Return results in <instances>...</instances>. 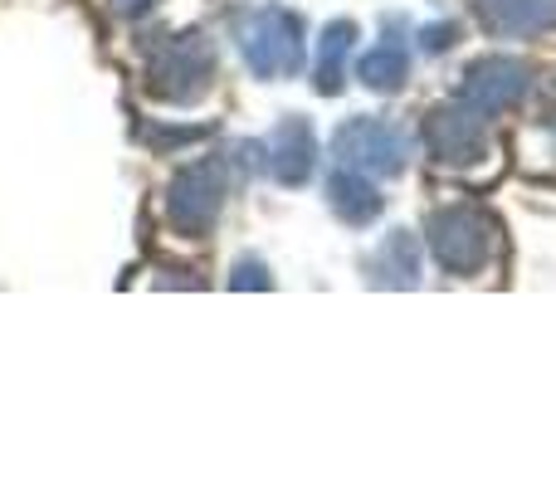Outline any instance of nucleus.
<instances>
[{"label": "nucleus", "instance_id": "nucleus-12", "mask_svg": "<svg viewBox=\"0 0 556 488\" xmlns=\"http://www.w3.org/2000/svg\"><path fill=\"white\" fill-rule=\"evenodd\" d=\"M356 45V25L352 20H332L323 29V49H317V93H337L342 88V64Z\"/></svg>", "mask_w": 556, "mask_h": 488}, {"label": "nucleus", "instance_id": "nucleus-7", "mask_svg": "<svg viewBox=\"0 0 556 488\" xmlns=\"http://www.w3.org/2000/svg\"><path fill=\"white\" fill-rule=\"evenodd\" d=\"M532 88V68L513 54H493V59H479L469 64L464 74V88H459V103H469L479 117H498L508 108H518Z\"/></svg>", "mask_w": 556, "mask_h": 488}, {"label": "nucleus", "instance_id": "nucleus-10", "mask_svg": "<svg viewBox=\"0 0 556 488\" xmlns=\"http://www.w3.org/2000/svg\"><path fill=\"white\" fill-rule=\"evenodd\" d=\"M327 205L332 215H342L346 225H371L381 215V196H376L371 176L366 172H352V166H337L327 176Z\"/></svg>", "mask_w": 556, "mask_h": 488}, {"label": "nucleus", "instance_id": "nucleus-5", "mask_svg": "<svg viewBox=\"0 0 556 488\" xmlns=\"http://www.w3.org/2000/svg\"><path fill=\"white\" fill-rule=\"evenodd\" d=\"M240 49L244 64L260 78H288L303 68V20L293 10H260L250 25L240 29Z\"/></svg>", "mask_w": 556, "mask_h": 488}, {"label": "nucleus", "instance_id": "nucleus-2", "mask_svg": "<svg viewBox=\"0 0 556 488\" xmlns=\"http://www.w3.org/2000/svg\"><path fill=\"white\" fill-rule=\"evenodd\" d=\"M215 84V49L205 35H176L147 59V88L162 103H201Z\"/></svg>", "mask_w": 556, "mask_h": 488}, {"label": "nucleus", "instance_id": "nucleus-6", "mask_svg": "<svg viewBox=\"0 0 556 488\" xmlns=\"http://www.w3.org/2000/svg\"><path fill=\"white\" fill-rule=\"evenodd\" d=\"M332 152H337V162L352 166V172L401 176L405 157H410V137L395 123H386V117H352V123L337 127Z\"/></svg>", "mask_w": 556, "mask_h": 488}, {"label": "nucleus", "instance_id": "nucleus-16", "mask_svg": "<svg viewBox=\"0 0 556 488\" xmlns=\"http://www.w3.org/2000/svg\"><path fill=\"white\" fill-rule=\"evenodd\" d=\"M156 0H113V10L117 15H142V10H152Z\"/></svg>", "mask_w": 556, "mask_h": 488}, {"label": "nucleus", "instance_id": "nucleus-14", "mask_svg": "<svg viewBox=\"0 0 556 488\" xmlns=\"http://www.w3.org/2000/svg\"><path fill=\"white\" fill-rule=\"evenodd\" d=\"M269 288V274H264V264L260 259H240V264H235V278H230V288Z\"/></svg>", "mask_w": 556, "mask_h": 488}, {"label": "nucleus", "instance_id": "nucleus-11", "mask_svg": "<svg viewBox=\"0 0 556 488\" xmlns=\"http://www.w3.org/2000/svg\"><path fill=\"white\" fill-rule=\"evenodd\" d=\"M371 284H381V288H415L420 284V245H415L410 230H395L391 240L376 249Z\"/></svg>", "mask_w": 556, "mask_h": 488}, {"label": "nucleus", "instance_id": "nucleus-1", "mask_svg": "<svg viewBox=\"0 0 556 488\" xmlns=\"http://www.w3.org/2000/svg\"><path fill=\"white\" fill-rule=\"evenodd\" d=\"M425 240H430V254L440 259L444 274L469 278L489 268V259L498 254V221L483 205H450V211L430 215Z\"/></svg>", "mask_w": 556, "mask_h": 488}, {"label": "nucleus", "instance_id": "nucleus-13", "mask_svg": "<svg viewBox=\"0 0 556 488\" xmlns=\"http://www.w3.org/2000/svg\"><path fill=\"white\" fill-rule=\"evenodd\" d=\"M410 74V54H405L401 39H381L371 54L362 59V84L376 88V93H395Z\"/></svg>", "mask_w": 556, "mask_h": 488}, {"label": "nucleus", "instance_id": "nucleus-3", "mask_svg": "<svg viewBox=\"0 0 556 488\" xmlns=\"http://www.w3.org/2000/svg\"><path fill=\"white\" fill-rule=\"evenodd\" d=\"M425 147L450 172H479L493 157L489 117H479L469 103H440L425 117Z\"/></svg>", "mask_w": 556, "mask_h": 488}, {"label": "nucleus", "instance_id": "nucleus-9", "mask_svg": "<svg viewBox=\"0 0 556 488\" xmlns=\"http://www.w3.org/2000/svg\"><path fill=\"white\" fill-rule=\"evenodd\" d=\"M483 29L503 39H532L556 29V0H473Z\"/></svg>", "mask_w": 556, "mask_h": 488}, {"label": "nucleus", "instance_id": "nucleus-8", "mask_svg": "<svg viewBox=\"0 0 556 488\" xmlns=\"http://www.w3.org/2000/svg\"><path fill=\"white\" fill-rule=\"evenodd\" d=\"M313 157H317V142H313L307 117H288V123H278L274 137L264 142V166L274 172L278 186H303L307 172H313Z\"/></svg>", "mask_w": 556, "mask_h": 488}, {"label": "nucleus", "instance_id": "nucleus-4", "mask_svg": "<svg viewBox=\"0 0 556 488\" xmlns=\"http://www.w3.org/2000/svg\"><path fill=\"white\" fill-rule=\"evenodd\" d=\"M220 205H225V166L215 157L181 166L172 176V186H166V215H172V225L186 240H205L211 225L220 221Z\"/></svg>", "mask_w": 556, "mask_h": 488}, {"label": "nucleus", "instance_id": "nucleus-15", "mask_svg": "<svg viewBox=\"0 0 556 488\" xmlns=\"http://www.w3.org/2000/svg\"><path fill=\"white\" fill-rule=\"evenodd\" d=\"M454 39H459V29H454V25H430V29H425V49H434V54H440V49H450Z\"/></svg>", "mask_w": 556, "mask_h": 488}]
</instances>
